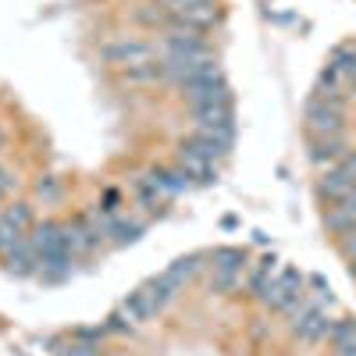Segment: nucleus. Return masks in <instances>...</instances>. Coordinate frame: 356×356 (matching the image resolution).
Instances as JSON below:
<instances>
[{
  "mask_svg": "<svg viewBox=\"0 0 356 356\" xmlns=\"http://www.w3.org/2000/svg\"><path fill=\"white\" fill-rule=\"evenodd\" d=\"M104 57H107L111 65H122V68L129 72V68H139V65L157 61V47L143 43V40H118V43H107V47H104Z\"/></svg>",
  "mask_w": 356,
  "mask_h": 356,
  "instance_id": "obj_6",
  "label": "nucleus"
},
{
  "mask_svg": "<svg viewBox=\"0 0 356 356\" xmlns=\"http://www.w3.org/2000/svg\"><path fill=\"white\" fill-rule=\"evenodd\" d=\"M65 356H97L93 349H86V346H75V349H68Z\"/></svg>",
  "mask_w": 356,
  "mask_h": 356,
  "instance_id": "obj_22",
  "label": "nucleus"
},
{
  "mask_svg": "<svg viewBox=\"0 0 356 356\" xmlns=\"http://www.w3.org/2000/svg\"><path fill=\"white\" fill-rule=\"evenodd\" d=\"M339 250H342V257H346L349 264L356 260V225H353L349 232H342V235H339Z\"/></svg>",
  "mask_w": 356,
  "mask_h": 356,
  "instance_id": "obj_21",
  "label": "nucleus"
},
{
  "mask_svg": "<svg viewBox=\"0 0 356 356\" xmlns=\"http://www.w3.org/2000/svg\"><path fill=\"white\" fill-rule=\"evenodd\" d=\"M332 324H335V321L328 317V310H324L321 303L303 300L300 307L292 310V335L303 339V342H321V339H328Z\"/></svg>",
  "mask_w": 356,
  "mask_h": 356,
  "instance_id": "obj_4",
  "label": "nucleus"
},
{
  "mask_svg": "<svg viewBox=\"0 0 356 356\" xmlns=\"http://www.w3.org/2000/svg\"><path fill=\"white\" fill-rule=\"evenodd\" d=\"M0 253H4V250H0Z\"/></svg>",
  "mask_w": 356,
  "mask_h": 356,
  "instance_id": "obj_24",
  "label": "nucleus"
},
{
  "mask_svg": "<svg viewBox=\"0 0 356 356\" xmlns=\"http://www.w3.org/2000/svg\"><path fill=\"white\" fill-rule=\"evenodd\" d=\"M346 154H349L346 132H335V136H310V161H314L317 168H332V164H339Z\"/></svg>",
  "mask_w": 356,
  "mask_h": 356,
  "instance_id": "obj_9",
  "label": "nucleus"
},
{
  "mask_svg": "<svg viewBox=\"0 0 356 356\" xmlns=\"http://www.w3.org/2000/svg\"><path fill=\"white\" fill-rule=\"evenodd\" d=\"M349 267H353V275H356V260H353V264H349Z\"/></svg>",
  "mask_w": 356,
  "mask_h": 356,
  "instance_id": "obj_23",
  "label": "nucleus"
},
{
  "mask_svg": "<svg viewBox=\"0 0 356 356\" xmlns=\"http://www.w3.org/2000/svg\"><path fill=\"white\" fill-rule=\"evenodd\" d=\"M61 232H65V246H68V253H72V257L89 253V250H93V246L104 239V235L93 228V221H89V218L68 221V225H61Z\"/></svg>",
  "mask_w": 356,
  "mask_h": 356,
  "instance_id": "obj_10",
  "label": "nucleus"
},
{
  "mask_svg": "<svg viewBox=\"0 0 356 356\" xmlns=\"http://www.w3.org/2000/svg\"><path fill=\"white\" fill-rule=\"evenodd\" d=\"M271 278H275V257H264V260L253 267V271H250V278H246V292L260 300L264 289H267V282H271Z\"/></svg>",
  "mask_w": 356,
  "mask_h": 356,
  "instance_id": "obj_18",
  "label": "nucleus"
},
{
  "mask_svg": "<svg viewBox=\"0 0 356 356\" xmlns=\"http://www.w3.org/2000/svg\"><path fill=\"white\" fill-rule=\"evenodd\" d=\"M307 129L310 136H335L346 129V100L335 97H310L307 104Z\"/></svg>",
  "mask_w": 356,
  "mask_h": 356,
  "instance_id": "obj_1",
  "label": "nucleus"
},
{
  "mask_svg": "<svg viewBox=\"0 0 356 356\" xmlns=\"http://www.w3.org/2000/svg\"><path fill=\"white\" fill-rule=\"evenodd\" d=\"M328 342H332L335 356H356V321L339 317L328 332Z\"/></svg>",
  "mask_w": 356,
  "mask_h": 356,
  "instance_id": "obj_14",
  "label": "nucleus"
},
{
  "mask_svg": "<svg viewBox=\"0 0 356 356\" xmlns=\"http://www.w3.org/2000/svg\"><path fill=\"white\" fill-rule=\"evenodd\" d=\"M178 168H182L193 182H214L218 178V168H214V161H207L203 154H196V150H189V146L182 143V150H178Z\"/></svg>",
  "mask_w": 356,
  "mask_h": 356,
  "instance_id": "obj_12",
  "label": "nucleus"
},
{
  "mask_svg": "<svg viewBox=\"0 0 356 356\" xmlns=\"http://www.w3.org/2000/svg\"><path fill=\"white\" fill-rule=\"evenodd\" d=\"M243 267H246V253L243 250H218L214 253V278L211 289L218 292H232L243 282Z\"/></svg>",
  "mask_w": 356,
  "mask_h": 356,
  "instance_id": "obj_7",
  "label": "nucleus"
},
{
  "mask_svg": "<svg viewBox=\"0 0 356 356\" xmlns=\"http://www.w3.org/2000/svg\"><path fill=\"white\" fill-rule=\"evenodd\" d=\"M161 307L154 303V296L150 292H146V289H136L132 296H129V300H125V307H122V314L132 321V324H143V321H150L154 314H157Z\"/></svg>",
  "mask_w": 356,
  "mask_h": 356,
  "instance_id": "obj_15",
  "label": "nucleus"
},
{
  "mask_svg": "<svg viewBox=\"0 0 356 356\" xmlns=\"http://www.w3.org/2000/svg\"><path fill=\"white\" fill-rule=\"evenodd\" d=\"M186 100H189L193 107L228 104V82H225V75H221V72H214V75H207V79H200V82L186 86Z\"/></svg>",
  "mask_w": 356,
  "mask_h": 356,
  "instance_id": "obj_8",
  "label": "nucleus"
},
{
  "mask_svg": "<svg viewBox=\"0 0 356 356\" xmlns=\"http://www.w3.org/2000/svg\"><path fill=\"white\" fill-rule=\"evenodd\" d=\"M4 257H8V271H15V275H33L36 267H40V253L33 250L29 235H25V239H18Z\"/></svg>",
  "mask_w": 356,
  "mask_h": 356,
  "instance_id": "obj_13",
  "label": "nucleus"
},
{
  "mask_svg": "<svg viewBox=\"0 0 356 356\" xmlns=\"http://www.w3.org/2000/svg\"><path fill=\"white\" fill-rule=\"evenodd\" d=\"M353 189H356V150H349L339 164L324 168L321 178H317V196L328 200V203L346 196V193H353Z\"/></svg>",
  "mask_w": 356,
  "mask_h": 356,
  "instance_id": "obj_3",
  "label": "nucleus"
},
{
  "mask_svg": "<svg viewBox=\"0 0 356 356\" xmlns=\"http://www.w3.org/2000/svg\"><path fill=\"white\" fill-rule=\"evenodd\" d=\"M324 225H328L335 235H342V232H349L356 225V189L324 207Z\"/></svg>",
  "mask_w": 356,
  "mask_h": 356,
  "instance_id": "obj_11",
  "label": "nucleus"
},
{
  "mask_svg": "<svg viewBox=\"0 0 356 356\" xmlns=\"http://www.w3.org/2000/svg\"><path fill=\"white\" fill-rule=\"evenodd\" d=\"M136 196H139V203L146 207V211H157V207H164V203L171 200V196L161 189V182L154 178V171H150V175H143L139 182H136Z\"/></svg>",
  "mask_w": 356,
  "mask_h": 356,
  "instance_id": "obj_16",
  "label": "nucleus"
},
{
  "mask_svg": "<svg viewBox=\"0 0 356 356\" xmlns=\"http://www.w3.org/2000/svg\"><path fill=\"white\" fill-rule=\"evenodd\" d=\"M139 225L136 221H125V218H114L111 214V221H107V239L111 243H118V246H125V243H136L139 239Z\"/></svg>",
  "mask_w": 356,
  "mask_h": 356,
  "instance_id": "obj_19",
  "label": "nucleus"
},
{
  "mask_svg": "<svg viewBox=\"0 0 356 356\" xmlns=\"http://www.w3.org/2000/svg\"><path fill=\"white\" fill-rule=\"evenodd\" d=\"M260 300L271 307V310L292 314L296 307L307 300V292H303V275H300V271H278L271 282H267V289H264Z\"/></svg>",
  "mask_w": 356,
  "mask_h": 356,
  "instance_id": "obj_2",
  "label": "nucleus"
},
{
  "mask_svg": "<svg viewBox=\"0 0 356 356\" xmlns=\"http://www.w3.org/2000/svg\"><path fill=\"white\" fill-rule=\"evenodd\" d=\"M196 267H200V257H178V260L168 267V278L182 285L186 278H193V275H196Z\"/></svg>",
  "mask_w": 356,
  "mask_h": 356,
  "instance_id": "obj_20",
  "label": "nucleus"
},
{
  "mask_svg": "<svg viewBox=\"0 0 356 356\" xmlns=\"http://www.w3.org/2000/svg\"><path fill=\"white\" fill-rule=\"evenodd\" d=\"M203 54H211V47L193 29H168L157 43V57H178V61H186V57H203Z\"/></svg>",
  "mask_w": 356,
  "mask_h": 356,
  "instance_id": "obj_5",
  "label": "nucleus"
},
{
  "mask_svg": "<svg viewBox=\"0 0 356 356\" xmlns=\"http://www.w3.org/2000/svg\"><path fill=\"white\" fill-rule=\"evenodd\" d=\"M154 178L161 182V189H164L168 196H178V193L193 189V178H189L182 168H157V171H154Z\"/></svg>",
  "mask_w": 356,
  "mask_h": 356,
  "instance_id": "obj_17",
  "label": "nucleus"
}]
</instances>
